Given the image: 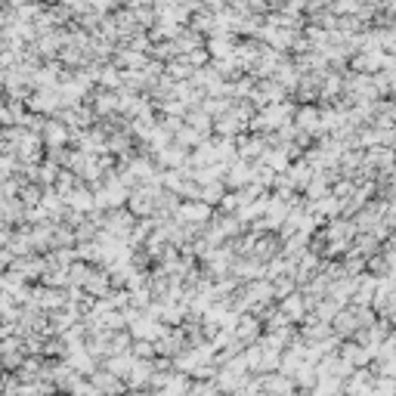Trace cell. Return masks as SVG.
<instances>
[{"instance_id":"obj_1","label":"cell","mask_w":396,"mask_h":396,"mask_svg":"<svg viewBox=\"0 0 396 396\" xmlns=\"http://www.w3.org/2000/svg\"><path fill=\"white\" fill-rule=\"evenodd\" d=\"M90 381H94L99 390L108 393V396H124V393H130L128 381H124V378H118V375H112V372H108V368H103V366H99L96 372L90 375Z\"/></svg>"},{"instance_id":"obj_2","label":"cell","mask_w":396,"mask_h":396,"mask_svg":"<svg viewBox=\"0 0 396 396\" xmlns=\"http://www.w3.org/2000/svg\"><path fill=\"white\" fill-rule=\"evenodd\" d=\"M189 390H192V378L183 372H174V378L167 381L164 390H158V396H189Z\"/></svg>"},{"instance_id":"obj_7","label":"cell","mask_w":396,"mask_h":396,"mask_svg":"<svg viewBox=\"0 0 396 396\" xmlns=\"http://www.w3.org/2000/svg\"><path fill=\"white\" fill-rule=\"evenodd\" d=\"M285 310H288L291 316H300V300H288V307H285Z\"/></svg>"},{"instance_id":"obj_8","label":"cell","mask_w":396,"mask_h":396,"mask_svg":"<svg viewBox=\"0 0 396 396\" xmlns=\"http://www.w3.org/2000/svg\"><path fill=\"white\" fill-rule=\"evenodd\" d=\"M59 396H74V393H59Z\"/></svg>"},{"instance_id":"obj_6","label":"cell","mask_w":396,"mask_h":396,"mask_svg":"<svg viewBox=\"0 0 396 396\" xmlns=\"http://www.w3.org/2000/svg\"><path fill=\"white\" fill-rule=\"evenodd\" d=\"M353 328H356V322H353V316H338V332L344 334V332H353Z\"/></svg>"},{"instance_id":"obj_5","label":"cell","mask_w":396,"mask_h":396,"mask_svg":"<svg viewBox=\"0 0 396 396\" xmlns=\"http://www.w3.org/2000/svg\"><path fill=\"white\" fill-rule=\"evenodd\" d=\"M16 396H44V393H40V387H38V384H19Z\"/></svg>"},{"instance_id":"obj_3","label":"cell","mask_w":396,"mask_h":396,"mask_svg":"<svg viewBox=\"0 0 396 396\" xmlns=\"http://www.w3.org/2000/svg\"><path fill=\"white\" fill-rule=\"evenodd\" d=\"M189 396H226V393L217 387V381H196V378H192Z\"/></svg>"},{"instance_id":"obj_4","label":"cell","mask_w":396,"mask_h":396,"mask_svg":"<svg viewBox=\"0 0 396 396\" xmlns=\"http://www.w3.org/2000/svg\"><path fill=\"white\" fill-rule=\"evenodd\" d=\"M257 332H260V328H257L254 319H242V325L235 328V338H239L242 344H251V341L257 338Z\"/></svg>"}]
</instances>
